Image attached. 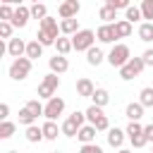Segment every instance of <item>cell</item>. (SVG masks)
<instances>
[{
  "instance_id": "6da1fadb",
  "label": "cell",
  "mask_w": 153,
  "mask_h": 153,
  "mask_svg": "<svg viewBox=\"0 0 153 153\" xmlns=\"http://www.w3.org/2000/svg\"><path fill=\"white\" fill-rule=\"evenodd\" d=\"M62 36V31H60V22L55 19V17H43L41 22H38V33H36V38L43 43V45H55V41Z\"/></svg>"
},
{
  "instance_id": "7a4b0ae2",
  "label": "cell",
  "mask_w": 153,
  "mask_h": 153,
  "mask_svg": "<svg viewBox=\"0 0 153 153\" xmlns=\"http://www.w3.org/2000/svg\"><path fill=\"white\" fill-rule=\"evenodd\" d=\"M31 57H26V55H22V57H14L12 60V65H10V79H14V81H24L29 74H31Z\"/></svg>"
},
{
  "instance_id": "3957f363",
  "label": "cell",
  "mask_w": 153,
  "mask_h": 153,
  "mask_svg": "<svg viewBox=\"0 0 153 153\" xmlns=\"http://www.w3.org/2000/svg\"><path fill=\"white\" fill-rule=\"evenodd\" d=\"M93 43H96V31H91V29H79L72 36V45L76 53H86L88 48H93Z\"/></svg>"
},
{
  "instance_id": "277c9868",
  "label": "cell",
  "mask_w": 153,
  "mask_h": 153,
  "mask_svg": "<svg viewBox=\"0 0 153 153\" xmlns=\"http://www.w3.org/2000/svg\"><path fill=\"white\" fill-rule=\"evenodd\" d=\"M129 57H131V50H129V45L127 43H115L112 45V50L108 53V62L112 65V67H124L127 62H129Z\"/></svg>"
},
{
  "instance_id": "5b68a950",
  "label": "cell",
  "mask_w": 153,
  "mask_h": 153,
  "mask_svg": "<svg viewBox=\"0 0 153 153\" xmlns=\"http://www.w3.org/2000/svg\"><path fill=\"white\" fill-rule=\"evenodd\" d=\"M143 67H146L143 57H129V62H127L124 67H120V79L131 81L134 76H139V74L143 72Z\"/></svg>"
},
{
  "instance_id": "8992f818",
  "label": "cell",
  "mask_w": 153,
  "mask_h": 153,
  "mask_svg": "<svg viewBox=\"0 0 153 153\" xmlns=\"http://www.w3.org/2000/svg\"><path fill=\"white\" fill-rule=\"evenodd\" d=\"M62 112H65V98H60V96L48 98L45 110H43V117H45V120H57Z\"/></svg>"
},
{
  "instance_id": "52a82bcc",
  "label": "cell",
  "mask_w": 153,
  "mask_h": 153,
  "mask_svg": "<svg viewBox=\"0 0 153 153\" xmlns=\"http://www.w3.org/2000/svg\"><path fill=\"white\" fill-rule=\"evenodd\" d=\"M79 10H81V2H79V0H65V2H60V5H57V14H60V19L76 17V14H79Z\"/></svg>"
},
{
  "instance_id": "ba28073f",
  "label": "cell",
  "mask_w": 153,
  "mask_h": 153,
  "mask_svg": "<svg viewBox=\"0 0 153 153\" xmlns=\"http://www.w3.org/2000/svg\"><path fill=\"white\" fill-rule=\"evenodd\" d=\"M29 19H31V7H26V5H17V7H14V17H12L14 29H24V26L29 24Z\"/></svg>"
},
{
  "instance_id": "9c48e42d",
  "label": "cell",
  "mask_w": 153,
  "mask_h": 153,
  "mask_svg": "<svg viewBox=\"0 0 153 153\" xmlns=\"http://www.w3.org/2000/svg\"><path fill=\"white\" fill-rule=\"evenodd\" d=\"M48 67H50V72H55V74H65L67 69H69V60H67V55H55V57H50L48 60Z\"/></svg>"
},
{
  "instance_id": "30bf717a",
  "label": "cell",
  "mask_w": 153,
  "mask_h": 153,
  "mask_svg": "<svg viewBox=\"0 0 153 153\" xmlns=\"http://www.w3.org/2000/svg\"><path fill=\"white\" fill-rule=\"evenodd\" d=\"M93 91H96V86H93V81H91L88 76L76 79V96H79V98H91Z\"/></svg>"
},
{
  "instance_id": "8fae6325",
  "label": "cell",
  "mask_w": 153,
  "mask_h": 153,
  "mask_svg": "<svg viewBox=\"0 0 153 153\" xmlns=\"http://www.w3.org/2000/svg\"><path fill=\"white\" fill-rule=\"evenodd\" d=\"M105 136H108V143H110L112 148H122V143H124V136H127V131H124V129H120V127H110Z\"/></svg>"
},
{
  "instance_id": "7c38bea8",
  "label": "cell",
  "mask_w": 153,
  "mask_h": 153,
  "mask_svg": "<svg viewBox=\"0 0 153 153\" xmlns=\"http://www.w3.org/2000/svg\"><path fill=\"white\" fill-rule=\"evenodd\" d=\"M96 38L100 41V43H112L117 36H115V26L112 24H100L98 29H96Z\"/></svg>"
},
{
  "instance_id": "4fadbf2b",
  "label": "cell",
  "mask_w": 153,
  "mask_h": 153,
  "mask_svg": "<svg viewBox=\"0 0 153 153\" xmlns=\"http://www.w3.org/2000/svg\"><path fill=\"white\" fill-rule=\"evenodd\" d=\"M112 26H115V36L117 38H127L134 31V24L129 19H117V22H112Z\"/></svg>"
},
{
  "instance_id": "5bb4252c",
  "label": "cell",
  "mask_w": 153,
  "mask_h": 153,
  "mask_svg": "<svg viewBox=\"0 0 153 153\" xmlns=\"http://www.w3.org/2000/svg\"><path fill=\"white\" fill-rule=\"evenodd\" d=\"M7 55H12V57L26 55V43H24L22 38H10V41H7Z\"/></svg>"
},
{
  "instance_id": "9a60e30c",
  "label": "cell",
  "mask_w": 153,
  "mask_h": 153,
  "mask_svg": "<svg viewBox=\"0 0 153 153\" xmlns=\"http://www.w3.org/2000/svg\"><path fill=\"white\" fill-rule=\"evenodd\" d=\"M96 127L88 122V124H84V127H79V134H76V139L81 141V143H93L96 141Z\"/></svg>"
},
{
  "instance_id": "2e32d148",
  "label": "cell",
  "mask_w": 153,
  "mask_h": 153,
  "mask_svg": "<svg viewBox=\"0 0 153 153\" xmlns=\"http://www.w3.org/2000/svg\"><path fill=\"white\" fill-rule=\"evenodd\" d=\"M41 127H43V136H45L48 141H55V139H57V134H62V127H57V124H55V120H45Z\"/></svg>"
},
{
  "instance_id": "e0dca14e",
  "label": "cell",
  "mask_w": 153,
  "mask_h": 153,
  "mask_svg": "<svg viewBox=\"0 0 153 153\" xmlns=\"http://www.w3.org/2000/svg\"><path fill=\"white\" fill-rule=\"evenodd\" d=\"M60 31H62V36H74V33L79 31V19H76V17L62 19V22H60Z\"/></svg>"
},
{
  "instance_id": "ac0fdd59",
  "label": "cell",
  "mask_w": 153,
  "mask_h": 153,
  "mask_svg": "<svg viewBox=\"0 0 153 153\" xmlns=\"http://www.w3.org/2000/svg\"><path fill=\"white\" fill-rule=\"evenodd\" d=\"M103 60H108V57L103 55V50H100L98 45H93V48H88V50H86V62H88L91 67H98Z\"/></svg>"
},
{
  "instance_id": "d6986e66",
  "label": "cell",
  "mask_w": 153,
  "mask_h": 153,
  "mask_svg": "<svg viewBox=\"0 0 153 153\" xmlns=\"http://www.w3.org/2000/svg\"><path fill=\"white\" fill-rule=\"evenodd\" d=\"M43 43L38 41V38H33V41H29L26 43V57H31V60H38L41 55H43Z\"/></svg>"
},
{
  "instance_id": "ffe728a7",
  "label": "cell",
  "mask_w": 153,
  "mask_h": 153,
  "mask_svg": "<svg viewBox=\"0 0 153 153\" xmlns=\"http://www.w3.org/2000/svg\"><path fill=\"white\" fill-rule=\"evenodd\" d=\"M55 50H57L60 55H69V53L74 50V45H72V36H60V38L55 41Z\"/></svg>"
},
{
  "instance_id": "44dd1931",
  "label": "cell",
  "mask_w": 153,
  "mask_h": 153,
  "mask_svg": "<svg viewBox=\"0 0 153 153\" xmlns=\"http://www.w3.org/2000/svg\"><path fill=\"white\" fill-rule=\"evenodd\" d=\"M41 139H45V136H43V127L29 124V127H26V141H29V143H38Z\"/></svg>"
},
{
  "instance_id": "7402d4cb",
  "label": "cell",
  "mask_w": 153,
  "mask_h": 153,
  "mask_svg": "<svg viewBox=\"0 0 153 153\" xmlns=\"http://www.w3.org/2000/svg\"><path fill=\"white\" fill-rule=\"evenodd\" d=\"M91 103H93V105L105 108V105L110 103V93H108L105 88H96V91H93V96H91Z\"/></svg>"
},
{
  "instance_id": "603a6c76",
  "label": "cell",
  "mask_w": 153,
  "mask_h": 153,
  "mask_svg": "<svg viewBox=\"0 0 153 153\" xmlns=\"http://www.w3.org/2000/svg\"><path fill=\"white\" fill-rule=\"evenodd\" d=\"M143 110H146V108H143V105L136 100V103H129V105H127L124 115H127L129 120H141V117H143Z\"/></svg>"
},
{
  "instance_id": "cb8c5ba5",
  "label": "cell",
  "mask_w": 153,
  "mask_h": 153,
  "mask_svg": "<svg viewBox=\"0 0 153 153\" xmlns=\"http://www.w3.org/2000/svg\"><path fill=\"white\" fill-rule=\"evenodd\" d=\"M139 38L143 43H151L153 41V22H141L139 24Z\"/></svg>"
},
{
  "instance_id": "d4e9b609",
  "label": "cell",
  "mask_w": 153,
  "mask_h": 153,
  "mask_svg": "<svg viewBox=\"0 0 153 153\" xmlns=\"http://www.w3.org/2000/svg\"><path fill=\"white\" fill-rule=\"evenodd\" d=\"M98 17H100L105 24H112V22L117 19V10H115V7H110V5H103V7L98 10Z\"/></svg>"
},
{
  "instance_id": "484cf974",
  "label": "cell",
  "mask_w": 153,
  "mask_h": 153,
  "mask_svg": "<svg viewBox=\"0 0 153 153\" xmlns=\"http://www.w3.org/2000/svg\"><path fill=\"white\" fill-rule=\"evenodd\" d=\"M60 127H62V134H65V136H69V139L79 134V124H76V122H74L72 117H67V120H65V122H62Z\"/></svg>"
},
{
  "instance_id": "4316f807",
  "label": "cell",
  "mask_w": 153,
  "mask_h": 153,
  "mask_svg": "<svg viewBox=\"0 0 153 153\" xmlns=\"http://www.w3.org/2000/svg\"><path fill=\"white\" fill-rule=\"evenodd\" d=\"M36 120H38V117H36V115H33V112H31V110H29L26 105H24V108L19 110V124L29 127V124H36Z\"/></svg>"
},
{
  "instance_id": "83f0119b",
  "label": "cell",
  "mask_w": 153,
  "mask_h": 153,
  "mask_svg": "<svg viewBox=\"0 0 153 153\" xmlns=\"http://www.w3.org/2000/svg\"><path fill=\"white\" fill-rule=\"evenodd\" d=\"M100 115H105L100 105H93V103H91V105L86 108V122H91V124H96V120H98Z\"/></svg>"
},
{
  "instance_id": "f1b7e54d",
  "label": "cell",
  "mask_w": 153,
  "mask_h": 153,
  "mask_svg": "<svg viewBox=\"0 0 153 153\" xmlns=\"http://www.w3.org/2000/svg\"><path fill=\"white\" fill-rule=\"evenodd\" d=\"M14 131H17V124L14 122H10V120H2L0 122V139H10Z\"/></svg>"
},
{
  "instance_id": "f546056e",
  "label": "cell",
  "mask_w": 153,
  "mask_h": 153,
  "mask_svg": "<svg viewBox=\"0 0 153 153\" xmlns=\"http://www.w3.org/2000/svg\"><path fill=\"white\" fill-rule=\"evenodd\" d=\"M139 103H141L143 108H153V88H151V86L141 88V93H139Z\"/></svg>"
},
{
  "instance_id": "4dcf8cb0",
  "label": "cell",
  "mask_w": 153,
  "mask_h": 153,
  "mask_svg": "<svg viewBox=\"0 0 153 153\" xmlns=\"http://www.w3.org/2000/svg\"><path fill=\"white\" fill-rule=\"evenodd\" d=\"M127 139H131V136H136V134H143V124L139 122V120H129V124H127Z\"/></svg>"
},
{
  "instance_id": "1f68e13d",
  "label": "cell",
  "mask_w": 153,
  "mask_h": 153,
  "mask_svg": "<svg viewBox=\"0 0 153 153\" xmlns=\"http://www.w3.org/2000/svg\"><path fill=\"white\" fill-rule=\"evenodd\" d=\"M31 17L41 22L43 17H48V7H45L43 2H33V5H31Z\"/></svg>"
},
{
  "instance_id": "d6a6232c",
  "label": "cell",
  "mask_w": 153,
  "mask_h": 153,
  "mask_svg": "<svg viewBox=\"0 0 153 153\" xmlns=\"http://www.w3.org/2000/svg\"><path fill=\"white\" fill-rule=\"evenodd\" d=\"M124 19H129L131 24H134V22H139V19H143V14H141V7H134V5H129V7L124 10Z\"/></svg>"
},
{
  "instance_id": "836d02e7",
  "label": "cell",
  "mask_w": 153,
  "mask_h": 153,
  "mask_svg": "<svg viewBox=\"0 0 153 153\" xmlns=\"http://www.w3.org/2000/svg\"><path fill=\"white\" fill-rule=\"evenodd\" d=\"M55 91H57V88H53V86H50V84H45V81H41V84H38V98H45V100H48V98H53V96H55Z\"/></svg>"
},
{
  "instance_id": "e575fe53",
  "label": "cell",
  "mask_w": 153,
  "mask_h": 153,
  "mask_svg": "<svg viewBox=\"0 0 153 153\" xmlns=\"http://www.w3.org/2000/svg\"><path fill=\"white\" fill-rule=\"evenodd\" d=\"M141 14L146 22H153V0H141Z\"/></svg>"
},
{
  "instance_id": "d590c367",
  "label": "cell",
  "mask_w": 153,
  "mask_h": 153,
  "mask_svg": "<svg viewBox=\"0 0 153 153\" xmlns=\"http://www.w3.org/2000/svg\"><path fill=\"white\" fill-rule=\"evenodd\" d=\"M12 31H14V24L12 22H0V38H12Z\"/></svg>"
},
{
  "instance_id": "8d00e7d4",
  "label": "cell",
  "mask_w": 153,
  "mask_h": 153,
  "mask_svg": "<svg viewBox=\"0 0 153 153\" xmlns=\"http://www.w3.org/2000/svg\"><path fill=\"white\" fill-rule=\"evenodd\" d=\"M12 17H14L12 5H0V22H12Z\"/></svg>"
},
{
  "instance_id": "74e56055",
  "label": "cell",
  "mask_w": 153,
  "mask_h": 153,
  "mask_svg": "<svg viewBox=\"0 0 153 153\" xmlns=\"http://www.w3.org/2000/svg\"><path fill=\"white\" fill-rule=\"evenodd\" d=\"M26 108H29L36 117H41V115H43V110H45V105H41V100H36V98H33V100H29V103H26Z\"/></svg>"
},
{
  "instance_id": "f35d334b",
  "label": "cell",
  "mask_w": 153,
  "mask_h": 153,
  "mask_svg": "<svg viewBox=\"0 0 153 153\" xmlns=\"http://www.w3.org/2000/svg\"><path fill=\"white\" fill-rule=\"evenodd\" d=\"M98 131H108L110 129V120H108V115H100L98 120H96V124H93Z\"/></svg>"
},
{
  "instance_id": "ab89813d",
  "label": "cell",
  "mask_w": 153,
  "mask_h": 153,
  "mask_svg": "<svg viewBox=\"0 0 153 153\" xmlns=\"http://www.w3.org/2000/svg\"><path fill=\"white\" fill-rule=\"evenodd\" d=\"M79 153H103V148H100V146L93 141V143H81Z\"/></svg>"
},
{
  "instance_id": "60d3db41",
  "label": "cell",
  "mask_w": 153,
  "mask_h": 153,
  "mask_svg": "<svg viewBox=\"0 0 153 153\" xmlns=\"http://www.w3.org/2000/svg\"><path fill=\"white\" fill-rule=\"evenodd\" d=\"M129 141H131V146H134V148H143V146L148 143V139H146V134H136V136H131Z\"/></svg>"
},
{
  "instance_id": "b9f144b4",
  "label": "cell",
  "mask_w": 153,
  "mask_h": 153,
  "mask_svg": "<svg viewBox=\"0 0 153 153\" xmlns=\"http://www.w3.org/2000/svg\"><path fill=\"white\" fill-rule=\"evenodd\" d=\"M69 117H72V120H74L79 127H84V124H86V110H84V112H81V110H74Z\"/></svg>"
},
{
  "instance_id": "7bdbcfd3",
  "label": "cell",
  "mask_w": 153,
  "mask_h": 153,
  "mask_svg": "<svg viewBox=\"0 0 153 153\" xmlns=\"http://www.w3.org/2000/svg\"><path fill=\"white\" fill-rule=\"evenodd\" d=\"M105 5H110L115 10H127L129 7V0H105Z\"/></svg>"
},
{
  "instance_id": "ee69618b",
  "label": "cell",
  "mask_w": 153,
  "mask_h": 153,
  "mask_svg": "<svg viewBox=\"0 0 153 153\" xmlns=\"http://www.w3.org/2000/svg\"><path fill=\"white\" fill-rule=\"evenodd\" d=\"M141 57H143V62H146V67H153V48H148V50H146V53H143Z\"/></svg>"
},
{
  "instance_id": "f6af8a7d",
  "label": "cell",
  "mask_w": 153,
  "mask_h": 153,
  "mask_svg": "<svg viewBox=\"0 0 153 153\" xmlns=\"http://www.w3.org/2000/svg\"><path fill=\"white\" fill-rule=\"evenodd\" d=\"M7 117H10V105L0 103V120H7Z\"/></svg>"
},
{
  "instance_id": "bcb514c9",
  "label": "cell",
  "mask_w": 153,
  "mask_h": 153,
  "mask_svg": "<svg viewBox=\"0 0 153 153\" xmlns=\"http://www.w3.org/2000/svg\"><path fill=\"white\" fill-rule=\"evenodd\" d=\"M143 134H146L148 143H153V124H146V127H143Z\"/></svg>"
},
{
  "instance_id": "7dc6e473",
  "label": "cell",
  "mask_w": 153,
  "mask_h": 153,
  "mask_svg": "<svg viewBox=\"0 0 153 153\" xmlns=\"http://www.w3.org/2000/svg\"><path fill=\"white\" fill-rule=\"evenodd\" d=\"M26 0H12V5H24Z\"/></svg>"
},
{
  "instance_id": "c3c4849f",
  "label": "cell",
  "mask_w": 153,
  "mask_h": 153,
  "mask_svg": "<svg viewBox=\"0 0 153 153\" xmlns=\"http://www.w3.org/2000/svg\"><path fill=\"white\" fill-rule=\"evenodd\" d=\"M117 153H131L129 148H117Z\"/></svg>"
},
{
  "instance_id": "681fc988",
  "label": "cell",
  "mask_w": 153,
  "mask_h": 153,
  "mask_svg": "<svg viewBox=\"0 0 153 153\" xmlns=\"http://www.w3.org/2000/svg\"><path fill=\"white\" fill-rule=\"evenodd\" d=\"M0 2H2V5H12V0H0Z\"/></svg>"
},
{
  "instance_id": "f907efd6",
  "label": "cell",
  "mask_w": 153,
  "mask_h": 153,
  "mask_svg": "<svg viewBox=\"0 0 153 153\" xmlns=\"http://www.w3.org/2000/svg\"><path fill=\"white\" fill-rule=\"evenodd\" d=\"M7 153H19V151H7Z\"/></svg>"
},
{
  "instance_id": "816d5d0a",
  "label": "cell",
  "mask_w": 153,
  "mask_h": 153,
  "mask_svg": "<svg viewBox=\"0 0 153 153\" xmlns=\"http://www.w3.org/2000/svg\"><path fill=\"white\" fill-rule=\"evenodd\" d=\"M53 153H60V151H53Z\"/></svg>"
},
{
  "instance_id": "f5cc1de1",
  "label": "cell",
  "mask_w": 153,
  "mask_h": 153,
  "mask_svg": "<svg viewBox=\"0 0 153 153\" xmlns=\"http://www.w3.org/2000/svg\"><path fill=\"white\" fill-rule=\"evenodd\" d=\"M57 2H65V0H57Z\"/></svg>"
},
{
  "instance_id": "db71d44e",
  "label": "cell",
  "mask_w": 153,
  "mask_h": 153,
  "mask_svg": "<svg viewBox=\"0 0 153 153\" xmlns=\"http://www.w3.org/2000/svg\"><path fill=\"white\" fill-rule=\"evenodd\" d=\"M31 2H38V0H31Z\"/></svg>"
},
{
  "instance_id": "11a10c76",
  "label": "cell",
  "mask_w": 153,
  "mask_h": 153,
  "mask_svg": "<svg viewBox=\"0 0 153 153\" xmlns=\"http://www.w3.org/2000/svg\"><path fill=\"white\" fill-rule=\"evenodd\" d=\"M151 153H153V151H151Z\"/></svg>"
}]
</instances>
